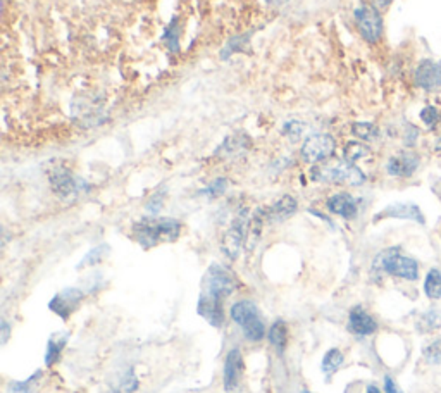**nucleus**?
Wrapping results in <instances>:
<instances>
[{
    "mask_svg": "<svg viewBox=\"0 0 441 393\" xmlns=\"http://www.w3.org/2000/svg\"><path fill=\"white\" fill-rule=\"evenodd\" d=\"M133 235L140 245L150 248L179 238L182 224L171 218H143L133 226Z\"/></svg>",
    "mask_w": 441,
    "mask_h": 393,
    "instance_id": "1",
    "label": "nucleus"
},
{
    "mask_svg": "<svg viewBox=\"0 0 441 393\" xmlns=\"http://www.w3.org/2000/svg\"><path fill=\"white\" fill-rule=\"evenodd\" d=\"M312 179L316 182H326V183H338V184H362L366 182V176L359 167L354 166L348 160H331V162L318 164L312 167Z\"/></svg>",
    "mask_w": 441,
    "mask_h": 393,
    "instance_id": "2",
    "label": "nucleus"
},
{
    "mask_svg": "<svg viewBox=\"0 0 441 393\" xmlns=\"http://www.w3.org/2000/svg\"><path fill=\"white\" fill-rule=\"evenodd\" d=\"M372 267L374 271L388 272V275L403 279H417V275H419V266L415 260L403 255L400 248H388V250L381 252L374 259Z\"/></svg>",
    "mask_w": 441,
    "mask_h": 393,
    "instance_id": "3",
    "label": "nucleus"
},
{
    "mask_svg": "<svg viewBox=\"0 0 441 393\" xmlns=\"http://www.w3.org/2000/svg\"><path fill=\"white\" fill-rule=\"evenodd\" d=\"M231 318L236 324H240L243 333H245L247 340L250 342H260L266 333V326L264 321L260 319L259 309L250 300H242V302L235 304L231 307Z\"/></svg>",
    "mask_w": 441,
    "mask_h": 393,
    "instance_id": "4",
    "label": "nucleus"
},
{
    "mask_svg": "<svg viewBox=\"0 0 441 393\" xmlns=\"http://www.w3.org/2000/svg\"><path fill=\"white\" fill-rule=\"evenodd\" d=\"M248 226H250L248 209H240L238 214L235 216L231 226L228 228L223 240H220V250L224 252V255H226L228 259L235 260L238 258L240 250H242L243 247V242H245L248 235Z\"/></svg>",
    "mask_w": 441,
    "mask_h": 393,
    "instance_id": "5",
    "label": "nucleus"
},
{
    "mask_svg": "<svg viewBox=\"0 0 441 393\" xmlns=\"http://www.w3.org/2000/svg\"><path fill=\"white\" fill-rule=\"evenodd\" d=\"M236 288V278L233 272L228 271L220 264H212L206 275V294L216 297V299L224 300L228 295H231Z\"/></svg>",
    "mask_w": 441,
    "mask_h": 393,
    "instance_id": "6",
    "label": "nucleus"
},
{
    "mask_svg": "<svg viewBox=\"0 0 441 393\" xmlns=\"http://www.w3.org/2000/svg\"><path fill=\"white\" fill-rule=\"evenodd\" d=\"M49 182L54 194L61 196L62 200H73L82 192L83 184H85L82 179L76 178L67 167L61 166V164H57V166H54L49 171Z\"/></svg>",
    "mask_w": 441,
    "mask_h": 393,
    "instance_id": "7",
    "label": "nucleus"
},
{
    "mask_svg": "<svg viewBox=\"0 0 441 393\" xmlns=\"http://www.w3.org/2000/svg\"><path fill=\"white\" fill-rule=\"evenodd\" d=\"M336 142L331 135L319 133L312 135L303 142L302 145V157L306 162H323L328 157H331L335 154Z\"/></svg>",
    "mask_w": 441,
    "mask_h": 393,
    "instance_id": "8",
    "label": "nucleus"
},
{
    "mask_svg": "<svg viewBox=\"0 0 441 393\" xmlns=\"http://www.w3.org/2000/svg\"><path fill=\"white\" fill-rule=\"evenodd\" d=\"M355 21L364 40L374 43L383 33V19L378 11L371 6H360L355 9Z\"/></svg>",
    "mask_w": 441,
    "mask_h": 393,
    "instance_id": "9",
    "label": "nucleus"
},
{
    "mask_svg": "<svg viewBox=\"0 0 441 393\" xmlns=\"http://www.w3.org/2000/svg\"><path fill=\"white\" fill-rule=\"evenodd\" d=\"M83 292L78 288H66L50 300L49 307L52 312H55L57 316H61L62 319H67L74 312V309L79 306V302L83 300Z\"/></svg>",
    "mask_w": 441,
    "mask_h": 393,
    "instance_id": "10",
    "label": "nucleus"
},
{
    "mask_svg": "<svg viewBox=\"0 0 441 393\" xmlns=\"http://www.w3.org/2000/svg\"><path fill=\"white\" fill-rule=\"evenodd\" d=\"M243 375V357L238 348H233L224 360V388L226 392H235L238 388Z\"/></svg>",
    "mask_w": 441,
    "mask_h": 393,
    "instance_id": "11",
    "label": "nucleus"
},
{
    "mask_svg": "<svg viewBox=\"0 0 441 393\" xmlns=\"http://www.w3.org/2000/svg\"><path fill=\"white\" fill-rule=\"evenodd\" d=\"M199 314L203 319L208 321L212 326L219 328L224 323V312H223V300L216 299V297L202 294L199 300Z\"/></svg>",
    "mask_w": 441,
    "mask_h": 393,
    "instance_id": "12",
    "label": "nucleus"
},
{
    "mask_svg": "<svg viewBox=\"0 0 441 393\" xmlns=\"http://www.w3.org/2000/svg\"><path fill=\"white\" fill-rule=\"evenodd\" d=\"M348 330L359 336H367L378 330V324L362 307H354L348 316Z\"/></svg>",
    "mask_w": 441,
    "mask_h": 393,
    "instance_id": "13",
    "label": "nucleus"
},
{
    "mask_svg": "<svg viewBox=\"0 0 441 393\" xmlns=\"http://www.w3.org/2000/svg\"><path fill=\"white\" fill-rule=\"evenodd\" d=\"M383 218H396V219H411V221L424 224V216L423 212L414 204H391L386 209L381 211L376 216V221Z\"/></svg>",
    "mask_w": 441,
    "mask_h": 393,
    "instance_id": "14",
    "label": "nucleus"
},
{
    "mask_svg": "<svg viewBox=\"0 0 441 393\" xmlns=\"http://www.w3.org/2000/svg\"><path fill=\"white\" fill-rule=\"evenodd\" d=\"M417 167H419V157L414 154H400L395 155L388 160L386 164V171L390 172L391 176H400V178H408L415 172Z\"/></svg>",
    "mask_w": 441,
    "mask_h": 393,
    "instance_id": "15",
    "label": "nucleus"
},
{
    "mask_svg": "<svg viewBox=\"0 0 441 393\" xmlns=\"http://www.w3.org/2000/svg\"><path fill=\"white\" fill-rule=\"evenodd\" d=\"M296 200L291 195H284L279 200H276L271 207L266 209V218L271 223H281L284 219H288L290 216H294L296 212Z\"/></svg>",
    "mask_w": 441,
    "mask_h": 393,
    "instance_id": "16",
    "label": "nucleus"
},
{
    "mask_svg": "<svg viewBox=\"0 0 441 393\" xmlns=\"http://www.w3.org/2000/svg\"><path fill=\"white\" fill-rule=\"evenodd\" d=\"M328 209H330L333 214L342 216L345 219H352L355 218L357 214V202L352 195L336 194L330 196V200H328Z\"/></svg>",
    "mask_w": 441,
    "mask_h": 393,
    "instance_id": "17",
    "label": "nucleus"
},
{
    "mask_svg": "<svg viewBox=\"0 0 441 393\" xmlns=\"http://www.w3.org/2000/svg\"><path fill=\"white\" fill-rule=\"evenodd\" d=\"M250 148V138H248L247 135H231L228 136L226 140H224L223 147H219V152L218 154L220 155H230V157H233V155H238L242 154V152H245Z\"/></svg>",
    "mask_w": 441,
    "mask_h": 393,
    "instance_id": "18",
    "label": "nucleus"
},
{
    "mask_svg": "<svg viewBox=\"0 0 441 393\" xmlns=\"http://www.w3.org/2000/svg\"><path fill=\"white\" fill-rule=\"evenodd\" d=\"M67 338H69L67 333H55V335L49 340V345H47V354H45L47 366H52V364L57 362L59 357H61L62 348L66 347Z\"/></svg>",
    "mask_w": 441,
    "mask_h": 393,
    "instance_id": "19",
    "label": "nucleus"
},
{
    "mask_svg": "<svg viewBox=\"0 0 441 393\" xmlns=\"http://www.w3.org/2000/svg\"><path fill=\"white\" fill-rule=\"evenodd\" d=\"M269 342L278 354H283L288 343V328L284 321H276L269 330Z\"/></svg>",
    "mask_w": 441,
    "mask_h": 393,
    "instance_id": "20",
    "label": "nucleus"
},
{
    "mask_svg": "<svg viewBox=\"0 0 441 393\" xmlns=\"http://www.w3.org/2000/svg\"><path fill=\"white\" fill-rule=\"evenodd\" d=\"M264 219H267L266 218V209H257L255 211V214L250 218V226H248V235H247L248 242H250L247 245L248 250H252L255 243L259 242L260 235H262Z\"/></svg>",
    "mask_w": 441,
    "mask_h": 393,
    "instance_id": "21",
    "label": "nucleus"
},
{
    "mask_svg": "<svg viewBox=\"0 0 441 393\" xmlns=\"http://www.w3.org/2000/svg\"><path fill=\"white\" fill-rule=\"evenodd\" d=\"M415 83L423 88H435V62L424 61L415 71Z\"/></svg>",
    "mask_w": 441,
    "mask_h": 393,
    "instance_id": "22",
    "label": "nucleus"
},
{
    "mask_svg": "<svg viewBox=\"0 0 441 393\" xmlns=\"http://www.w3.org/2000/svg\"><path fill=\"white\" fill-rule=\"evenodd\" d=\"M424 292L429 299H441V271L431 270L424 282Z\"/></svg>",
    "mask_w": 441,
    "mask_h": 393,
    "instance_id": "23",
    "label": "nucleus"
},
{
    "mask_svg": "<svg viewBox=\"0 0 441 393\" xmlns=\"http://www.w3.org/2000/svg\"><path fill=\"white\" fill-rule=\"evenodd\" d=\"M352 133H354L357 138L371 142V140L378 138L379 130H378V126H374L372 123H354V126H352Z\"/></svg>",
    "mask_w": 441,
    "mask_h": 393,
    "instance_id": "24",
    "label": "nucleus"
},
{
    "mask_svg": "<svg viewBox=\"0 0 441 393\" xmlns=\"http://www.w3.org/2000/svg\"><path fill=\"white\" fill-rule=\"evenodd\" d=\"M343 155H345V160H348V162H357L359 159H364L369 155V148L364 145V143H359V142H350L345 145V150H343Z\"/></svg>",
    "mask_w": 441,
    "mask_h": 393,
    "instance_id": "25",
    "label": "nucleus"
},
{
    "mask_svg": "<svg viewBox=\"0 0 441 393\" xmlns=\"http://www.w3.org/2000/svg\"><path fill=\"white\" fill-rule=\"evenodd\" d=\"M440 326H441V312L436 311V309H432V311H429V312H426V314H423V318H420V321H419V326H417V330L426 333V331L438 330Z\"/></svg>",
    "mask_w": 441,
    "mask_h": 393,
    "instance_id": "26",
    "label": "nucleus"
},
{
    "mask_svg": "<svg viewBox=\"0 0 441 393\" xmlns=\"http://www.w3.org/2000/svg\"><path fill=\"white\" fill-rule=\"evenodd\" d=\"M343 364V354L338 350V348H331V350L326 352L323 359V371L326 375H333L340 366Z\"/></svg>",
    "mask_w": 441,
    "mask_h": 393,
    "instance_id": "27",
    "label": "nucleus"
},
{
    "mask_svg": "<svg viewBox=\"0 0 441 393\" xmlns=\"http://www.w3.org/2000/svg\"><path fill=\"white\" fill-rule=\"evenodd\" d=\"M164 43L167 45V49L172 52L179 50V26H178V19H172L169 23V26L166 28L164 31Z\"/></svg>",
    "mask_w": 441,
    "mask_h": 393,
    "instance_id": "28",
    "label": "nucleus"
},
{
    "mask_svg": "<svg viewBox=\"0 0 441 393\" xmlns=\"http://www.w3.org/2000/svg\"><path fill=\"white\" fill-rule=\"evenodd\" d=\"M109 252V247L107 245H99L95 248H91L90 252L83 258L82 262L78 264V267H85V266H95V264L100 262L104 258H106V254Z\"/></svg>",
    "mask_w": 441,
    "mask_h": 393,
    "instance_id": "29",
    "label": "nucleus"
},
{
    "mask_svg": "<svg viewBox=\"0 0 441 393\" xmlns=\"http://www.w3.org/2000/svg\"><path fill=\"white\" fill-rule=\"evenodd\" d=\"M424 357H426L428 362L431 364H441V338L432 342L429 347L424 350Z\"/></svg>",
    "mask_w": 441,
    "mask_h": 393,
    "instance_id": "30",
    "label": "nucleus"
},
{
    "mask_svg": "<svg viewBox=\"0 0 441 393\" xmlns=\"http://www.w3.org/2000/svg\"><path fill=\"white\" fill-rule=\"evenodd\" d=\"M303 128H306V126H303V124L300 123V121H290V123L284 124L283 133L286 135V136H290L291 140H296L300 135L303 133Z\"/></svg>",
    "mask_w": 441,
    "mask_h": 393,
    "instance_id": "31",
    "label": "nucleus"
},
{
    "mask_svg": "<svg viewBox=\"0 0 441 393\" xmlns=\"http://www.w3.org/2000/svg\"><path fill=\"white\" fill-rule=\"evenodd\" d=\"M420 119H423L428 126H432V124H436L440 121V112L436 107H431V106L424 107V109L420 111Z\"/></svg>",
    "mask_w": 441,
    "mask_h": 393,
    "instance_id": "32",
    "label": "nucleus"
},
{
    "mask_svg": "<svg viewBox=\"0 0 441 393\" xmlns=\"http://www.w3.org/2000/svg\"><path fill=\"white\" fill-rule=\"evenodd\" d=\"M228 188V182L224 178H219L216 179L214 183H211L208 187L206 188V192L203 194L208 195V196H219L220 194H224V190Z\"/></svg>",
    "mask_w": 441,
    "mask_h": 393,
    "instance_id": "33",
    "label": "nucleus"
},
{
    "mask_svg": "<svg viewBox=\"0 0 441 393\" xmlns=\"http://www.w3.org/2000/svg\"><path fill=\"white\" fill-rule=\"evenodd\" d=\"M123 388H124V392H126V393L135 392L136 388H138V380H136L133 369H131V371L128 372L126 380H124V383H123Z\"/></svg>",
    "mask_w": 441,
    "mask_h": 393,
    "instance_id": "34",
    "label": "nucleus"
},
{
    "mask_svg": "<svg viewBox=\"0 0 441 393\" xmlns=\"http://www.w3.org/2000/svg\"><path fill=\"white\" fill-rule=\"evenodd\" d=\"M35 376L28 381H16V383L11 384V388H13V393H30V384H31V381L35 380Z\"/></svg>",
    "mask_w": 441,
    "mask_h": 393,
    "instance_id": "35",
    "label": "nucleus"
},
{
    "mask_svg": "<svg viewBox=\"0 0 441 393\" xmlns=\"http://www.w3.org/2000/svg\"><path fill=\"white\" fill-rule=\"evenodd\" d=\"M160 206H162V194L152 196L150 202H148V206H147V209L150 211L152 214H155V212H157V211L160 209Z\"/></svg>",
    "mask_w": 441,
    "mask_h": 393,
    "instance_id": "36",
    "label": "nucleus"
},
{
    "mask_svg": "<svg viewBox=\"0 0 441 393\" xmlns=\"http://www.w3.org/2000/svg\"><path fill=\"white\" fill-rule=\"evenodd\" d=\"M384 390H386V393H403L398 387H396V383L393 381V378H390V376L384 378Z\"/></svg>",
    "mask_w": 441,
    "mask_h": 393,
    "instance_id": "37",
    "label": "nucleus"
},
{
    "mask_svg": "<svg viewBox=\"0 0 441 393\" xmlns=\"http://www.w3.org/2000/svg\"><path fill=\"white\" fill-rule=\"evenodd\" d=\"M0 331H2V335H0V338H2V345L7 343V340H9V335H11V326L7 324V321H2V324H0Z\"/></svg>",
    "mask_w": 441,
    "mask_h": 393,
    "instance_id": "38",
    "label": "nucleus"
},
{
    "mask_svg": "<svg viewBox=\"0 0 441 393\" xmlns=\"http://www.w3.org/2000/svg\"><path fill=\"white\" fill-rule=\"evenodd\" d=\"M441 87V61L435 62V88Z\"/></svg>",
    "mask_w": 441,
    "mask_h": 393,
    "instance_id": "39",
    "label": "nucleus"
},
{
    "mask_svg": "<svg viewBox=\"0 0 441 393\" xmlns=\"http://www.w3.org/2000/svg\"><path fill=\"white\" fill-rule=\"evenodd\" d=\"M366 393H381V392H379L378 387H374V384H369Z\"/></svg>",
    "mask_w": 441,
    "mask_h": 393,
    "instance_id": "40",
    "label": "nucleus"
},
{
    "mask_svg": "<svg viewBox=\"0 0 441 393\" xmlns=\"http://www.w3.org/2000/svg\"><path fill=\"white\" fill-rule=\"evenodd\" d=\"M390 2H391V0H376V4H378L379 7H386Z\"/></svg>",
    "mask_w": 441,
    "mask_h": 393,
    "instance_id": "41",
    "label": "nucleus"
},
{
    "mask_svg": "<svg viewBox=\"0 0 441 393\" xmlns=\"http://www.w3.org/2000/svg\"><path fill=\"white\" fill-rule=\"evenodd\" d=\"M266 2H269V4H274V6H279V4H284V2H288V0H266Z\"/></svg>",
    "mask_w": 441,
    "mask_h": 393,
    "instance_id": "42",
    "label": "nucleus"
},
{
    "mask_svg": "<svg viewBox=\"0 0 441 393\" xmlns=\"http://www.w3.org/2000/svg\"><path fill=\"white\" fill-rule=\"evenodd\" d=\"M436 150H441V138L438 140V143H436Z\"/></svg>",
    "mask_w": 441,
    "mask_h": 393,
    "instance_id": "43",
    "label": "nucleus"
},
{
    "mask_svg": "<svg viewBox=\"0 0 441 393\" xmlns=\"http://www.w3.org/2000/svg\"><path fill=\"white\" fill-rule=\"evenodd\" d=\"M107 393H118L116 390H112V392H107Z\"/></svg>",
    "mask_w": 441,
    "mask_h": 393,
    "instance_id": "44",
    "label": "nucleus"
},
{
    "mask_svg": "<svg viewBox=\"0 0 441 393\" xmlns=\"http://www.w3.org/2000/svg\"><path fill=\"white\" fill-rule=\"evenodd\" d=\"M302 393H311V392H307V390H303V392H302Z\"/></svg>",
    "mask_w": 441,
    "mask_h": 393,
    "instance_id": "45",
    "label": "nucleus"
}]
</instances>
